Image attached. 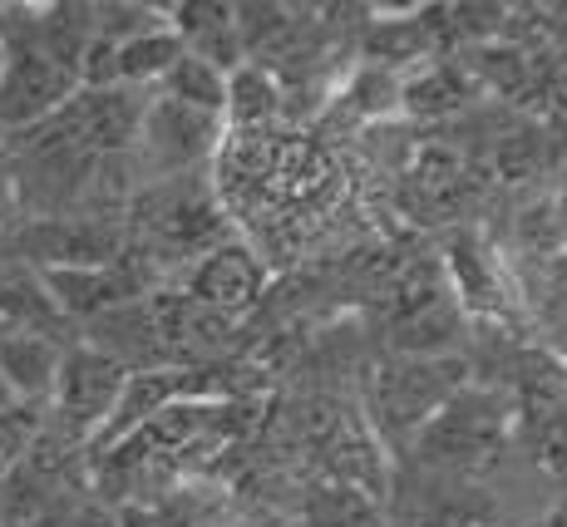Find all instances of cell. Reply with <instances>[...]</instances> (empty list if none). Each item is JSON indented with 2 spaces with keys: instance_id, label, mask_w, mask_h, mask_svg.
Masks as SVG:
<instances>
[{
  "instance_id": "cell-7",
  "label": "cell",
  "mask_w": 567,
  "mask_h": 527,
  "mask_svg": "<svg viewBox=\"0 0 567 527\" xmlns=\"http://www.w3.org/2000/svg\"><path fill=\"white\" fill-rule=\"evenodd\" d=\"M271 281L277 277H271L267 261H261L243 237H233V241H223V247H213L207 257L193 261L173 287H183L198 306L227 316V321H247V316H257V306L267 301Z\"/></svg>"
},
{
  "instance_id": "cell-18",
  "label": "cell",
  "mask_w": 567,
  "mask_h": 527,
  "mask_svg": "<svg viewBox=\"0 0 567 527\" xmlns=\"http://www.w3.org/2000/svg\"><path fill=\"white\" fill-rule=\"evenodd\" d=\"M0 70H6V50H0Z\"/></svg>"
},
{
  "instance_id": "cell-2",
  "label": "cell",
  "mask_w": 567,
  "mask_h": 527,
  "mask_svg": "<svg viewBox=\"0 0 567 527\" xmlns=\"http://www.w3.org/2000/svg\"><path fill=\"white\" fill-rule=\"evenodd\" d=\"M464 384H468L464 355H390V350H375L370 365L361 370V384H355V404H361L375 438L385 444V454L405 458L414 434Z\"/></svg>"
},
{
  "instance_id": "cell-4",
  "label": "cell",
  "mask_w": 567,
  "mask_h": 527,
  "mask_svg": "<svg viewBox=\"0 0 567 527\" xmlns=\"http://www.w3.org/2000/svg\"><path fill=\"white\" fill-rule=\"evenodd\" d=\"M223 138H227L223 118L198 114V108L178 104V99H163L154 90L144 104L138 138H134V148H128L138 188H144V183H158V178H178V173L213 168Z\"/></svg>"
},
{
  "instance_id": "cell-3",
  "label": "cell",
  "mask_w": 567,
  "mask_h": 527,
  "mask_svg": "<svg viewBox=\"0 0 567 527\" xmlns=\"http://www.w3.org/2000/svg\"><path fill=\"white\" fill-rule=\"evenodd\" d=\"M514 454V394L488 390L468 380L460 394L444 400V410L414 434L400 464L424 468L440 478L478 483Z\"/></svg>"
},
{
  "instance_id": "cell-19",
  "label": "cell",
  "mask_w": 567,
  "mask_h": 527,
  "mask_svg": "<svg viewBox=\"0 0 567 527\" xmlns=\"http://www.w3.org/2000/svg\"><path fill=\"white\" fill-rule=\"evenodd\" d=\"M6 331H10V326H0V335H6Z\"/></svg>"
},
{
  "instance_id": "cell-16",
  "label": "cell",
  "mask_w": 567,
  "mask_h": 527,
  "mask_svg": "<svg viewBox=\"0 0 567 527\" xmlns=\"http://www.w3.org/2000/svg\"><path fill=\"white\" fill-rule=\"evenodd\" d=\"M25 223L20 217V188H16V163H10V153L0 148V232H16V227Z\"/></svg>"
},
{
  "instance_id": "cell-1",
  "label": "cell",
  "mask_w": 567,
  "mask_h": 527,
  "mask_svg": "<svg viewBox=\"0 0 567 527\" xmlns=\"http://www.w3.org/2000/svg\"><path fill=\"white\" fill-rule=\"evenodd\" d=\"M124 232H128V251L158 271L163 287H173L198 257L237 237L223 203H217L213 168L134 188L124 207Z\"/></svg>"
},
{
  "instance_id": "cell-9",
  "label": "cell",
  "mask_w": 567,
  "mask_h": 527,
  "mask_svg": "<svg viewBox=\"0 0 567 527\" xmlns=\"http://www.w3.org/2000/svg\"><path fill=\"white\" fill-rule=\"evenodd\" d=\"M474 104H484V94L468 80L460 54H434V60L414 64L410 74H400V118L414 128H444L464 118Z\"/></svg>"
},
{
  "instance_id": "cell-11",
  "label": "cell",
  "mask_w": 567,
  "mask_h": 527,
  "mask_svg": "<svg viewBox=\"0 0 567 527\" xmlns=\"http://www.w3.org/2000/svg\"><path fill=\"white\" fill-rule=\"evenodd\" d=\"M168 30L183 40V50L198 60L217 64L223 74L243 70V40H237V20L227 0H183V6H163Z\"/></svg>"
},
{
  "instance_id": "cell-15",
  "label": "cell",
  "mask_w": 567,
  "mask_h": 527,
  "mask_svg": "<svg viewBox=\"0 0 567 527\" xmlns=\"http://www.w3.org/2000/svg\"><path fill=\"white\" fill-rule=\"evenodd\" d=\"M158 94L163 99H178V104L198 108V114L223 118V108H227V74L217 70V64H207V60H198V54L183 50V60L163 74Z\"/></svg>"
},
{
  "instance_id": "cell-8",
  "label": "cell",
  "mask_w": 567,
  "mask_h": 527,
  "mask_svg": "<svg viewBox=\"0 0 567 527\" xmlns=\"http://www.w3.org/2000/svg\"><path fill=\"white\" fill-rule=\"evenodd\" d=\"M80 90V70L60 64L40 50H16L6 54L0 70V134H20V128L50 118L64 99Z\"/></svg>"
},
{
  "instance_id": "cell-5",
  "label": "cell",
  "mask_w": 567,
  "mask_h": 527,
  "mask_svg": "<svg viewBox=\"0 0 567 527\" xmlns=\"http://www.w3.org/2000/svg\"><path fill=\"white\" fill-rule=\"evenodd\" d=\"M124 384H128V370L118 365V360H109L104 350L84 345V340H70V345H64V360H60V375H54L45 414L60 424L64 434H74L84 448H90L94 434H100L109 424V414H114Z\"/></svg>"
},
{
  "instance_id": "cell-13",
  "label": "cell",
  "mask_w": 567,
  "mask_h": 527,
  "mask_svg": "<svg viewBox=\"0 0 567 527\" xmlns=\"http://www.w3.org/2000/svg\"><path fill=\"white\" fill-rule=\"evenodd\" d=\"M223 128L233 138H257V134H277L287 124V94L271 80L261 64H243L227 74V108H223Z\"/></svg>"
},
{
  "instance_id": "cell-12",
  "label": "cell",
  "mask_w": 567,
  "mask_h": 527,
  "mask_svg": "<svg viewBox=\"0 0 567 527\" xmlns=\"http://www.w3.org/2000/svg\"><path fill=\"white\" fill-rule=\"evenodd\" d=\"M70 340L40 335V331H6L0 335V384L10 390V400L20 404H50L54 375Z\"/></svg>"
},
{
  "instance_id": "cell-6",
  "label": "cell",
  "mask_w": 567,
  "mask_h": 527,
  "mask_svg": "<svg viewBox=\"0 0 567 527\" xmlns=\"http://www.w3.org/2000/svg\"><path fill=\"white\" fill-rule=\"evenodd\" d=\"M10 247L35 271H84L124 257L128 232L124 217H35V223H20L10 232Z\"/></svg>"
},
{
  "instance_id": "cell-17",
  "label": "cell",
  "mask_w": 567,
  "mask_h": 527,
  "mask_svg": "<svg viewBox=\"0 0 567 527\" xmlns=\"http://www.w3.org/2000/svg\"><path fill=\"white\" fill-rule=\"evenodd\" d=\"M10 404H16V400H10V390H6V384H0V410H10Z\"/></svg>"
},
{
  "instance_id": "cell-10",
  "label": "cell",
  "mask_w": 567,
  "mask_h": 527,
  "mask_svg": "<svg viewBox=\"0 0 567 527\" xmlns=\"http://www.w3.org/2000/svg\"><path fill=\"white\" fill-rule=\"evenodd\" d=\"M0 326L10 331H40V335H60L74 340V331L64 326V316L54 311L40 271L10 247V237L0 241Z\"/></svg>"
},
{
  "instance_id": "cell-14",
  "label": "cell",
  "mask_w": 567,
  "mask_h": 527,
  "mask_svg": "<svg viewBox=\"0 0 567 527\" xmlns=\"http://www.w3.org/2000/svg\"><path fill=\"white\" fill-rule=\"evenodd\" d=\"M178 60H183V40L173 35L168 25L124 40V45H109V74H114V84H124V90H158L163 74Z\"/></svg>"
}]
</instances>
